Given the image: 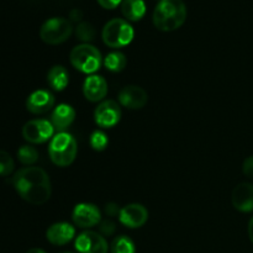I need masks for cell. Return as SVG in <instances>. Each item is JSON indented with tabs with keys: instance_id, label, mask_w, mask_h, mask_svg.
<instances>
[{
	"instance_id": "obj_24",
	"label": "cell",
	"mask_w": 253,
	"mask_h": 253,
	"mask_svg": "<svg viewBox=\"0 0 253 253\" xmlns=\"http://www.w3.org/2000/svg\"><path fill=\"white\" fill-rule=\"evenodd\" d=\"M76 36L81 40L83 43H89L95 37V30L90 22H79L76 27Z\"/></svg>"
},
{
	"instance_id": "obj_17",
	"label": "cell",
	"mask_w": 253,
	"mask_h": 253,
	"mask_svg": "<svg viewBox=\"0 0 253 253\" xmlns=\"http://www.w3.org/2000/svg\"><path fill=\"white\" fill-rule=\"evenodd\" d=\"M232 205L241 212L253 211V184L241 183L232 190Z\"/></svg>"
},
{
	"instance_id": "obj_32",
	"label": "cell",
	"mask_w": 253,
	"mask_h": 253,
	"mask_svg": "<svg viewBox=\"0 0 253 253\" xmlns=\"http://www.w3.org/2000/svg\"><path fill=\"white\" fill-rule=\"evenodd\" d=\"M61 253H73V252H61Z\"/></svg>"
},
{
	"instance_id": "obj_18",
	"label": "cell",
	"mask_w": 253,
	"mask_h": 253,
	"mask_svg": "<svg viewBox=\"0 0 253 253\" xmlns=\"http://www.w3.org/2000/svg\"><path fill=\"white\" fill-rule=\"evenodd\" d=\"M48 85L56 91H63L69 84V73L67 68L61 64L52 67L47 73Z\"/></svg>"
},
{
	"instance_id": "obj_1",
	"label": "cell",
	"mask_w": 253,
	"mask_h": 253,
	"mask_svg": "<svg viewBox=\"0 0 253 253\" xmlns=\"http://www.w3.org/2000/svg\"><path fill=\"white\" fill-rule=\"evenodd\" d=\"M17 194L32 205H42L51 198V180L46 170L40 167H25L17 170L12 178Z\"/></svg>"
},
{
	"instance_id": "obj_31",
	"label": "cell",
	"mask_w": 253,
	"mask_h": 253,
	"mask_svg": "<svg viewBox=\"0 0 253 253\" xmlns=\"http://www.w3.org/2000/svg\"><path fill=\"white\" fill-rule=\"evenodd\" d=\"M26 253H46V252L41 249H31V250H29Z\"/></svg>"
},
{
	"instance_id": "obj_16",
	"label": "cell",
	"mask_w": 253,
	"mask_h": 253,
	"mask_svg": "<svg viewBox=\"0 0 253 253\" xmlns=\"http://www.w3.org/2000/svg\"><path fill=\"white\" fill-rule=\"evenodd\" d=\"M76 120V110L69 104H58L51 114V124L57 132H67Z\"/></svg>"
},
{
	"instance_id": "obj_20",
	"label": "cell",
	"mask_w": 253,
	"mask_h": 253,
	"mask_svg": "<svg viewBox=\"0 0 253 253\" xmlns=\"http://www.w3.org/2000/svg\"><path fill=\"white\" fill-rule=\"evenodd\" d=\"M103 64L109 72L113 73H119L125 69L126 64H127V59L126 56L120 51H113L105 56L103 59Z\"/></svg>"
},
{
	"instance_id": "obj_14",
	"label": "cell",
	"mask_w": 253,
	"mask_h": 253,
	"mask_svg": "<svg viewBox=\"0 0 253 253\" xmlns=\"http://www.w3.org/2000/svg\"><path fill=\"white\" fill-rule=\"evenodd\" d=\"M83 95L90 103H101L108 95V82L98 74H91L84 79Z\"/></svg>"
},
{
	"instance_id": "obj_5",
	"label": "cell",
	"mask_w": 253,
	"mask_h": 253,
	"mask_svg": "<svg viewBox=\"0 0 253 253\" xmlns=\"http://www.w3.org/2000/svg\"><path fill=\"white\" fill-rule=\"evenodd\" d=\"M135 31L127 20L124 19H111L106 22L101 31L104 43L110 48H123L128 46L132 42Z\"/></svg>"
},
{
	"instance_id": "obj_15",
	"label": "cell",
	"mask_w": 253,
	"mask_h": 253,
	"mask_svg": "<svg viewBox=\"0 0 253 253\" xmlns=\"http://www.w3.org/2000/svg\"><path fill=\"white\" fill-rule=\"evenodd\" d=\"M46 237L54 246H64L76 237V227L69 222H56L47 229Z\"/></svg>"
},
{
	"instance_id": "obj_10",
	"label": "cell",
	"mask_w": 253,
	"mask_h": 253,
	"mask_svg": "<svg viewBox=\"0 0 253 253\" xmlns=\"http://www.w3.org/2000/svg\"><path fill=\"white\" fill-rule=\"evenodd\" d=\"M72 220L79 229H91L100 224L101 211L91 203H81L74 207Z\"/></svg>"
},
{
	"instance_id": "obj_25",
	"label": "cell",
	"mask_w": 253,
	"mask_h": 253,
	"mask_svg": "<svg viewBox=\"0 0 253 253\" xmlns=\"http://www.w3.org/2000/svg\"><path fill=\"white\" fill-rule=\"evenodd\" d=\"M15 169V162L11 155L6 151L0 150V177H7Z\"/></svg>"
},
{
	"instance_id": "obj_9",
	"label": "cell",
	"mask_w": 253,
	"mask_h": 253,
	"mask_svg": "<svg viewBox=\"0 0 253 253\" xmlns=\"http://www.w3.org/2000/svg\"><path fill=\"white\" fill-rule=\"evenodd\" d=\"M74 247L78 253H108L110 251V246L105 237L99 232L89 230L76 237Z\"/></svg>"
},
{
	"instance_id": "obj_27",
	"label": "cell",
	"mask_w": 253,
	"mask_h": 253,
	"mask_svg": "<svg viewBox=\"0 0 253 253\" xmlns=\"http://www.w3.org/2000/svg\"><path fill=\"white\" fill-rule=\"evenodd\" d=\"M242 170L246 177L253 179V156H250L245 160L244 165H242Z\"/></svg>"
},
{
	"instance_id": "obj_26",
	"label": "cell",
	"mask_w": 253,
	"mask_h": 253,
	"mask_svg": "<svg viewBox=\"0 0 253 253\" xmlns=\"http://www.w3.org/2000/svg\"><path fill=\"white\" fill-rule=\"evenodd\" d=\"M99 230H100V234L103 235L104 237L111 236V235H114V232H115L116 226L111 220L106 219L100 221V224H99Z\"/></svg>"
},
{
	"instance_id": "obj_30",
	"label": "cell",
	"mask_w": 253,
	"mask_h": 253,
	"mask_svg": "<svg viewBox=\"0 0 253 253\" xmlns=\"http://www.w3.org/2000/svg\"><path fill=\"white\" fill-rule=\"evenodd\" d=\"M249 237L253 244V217L250 220V222H249Z\"/></svg>"
},
{
	"instance_id": "obj_19",
	"label": "cell",
	"mask_w": 253,
	"mask_h": 253,
	"mask_svg": "<svg viewBox=\"0 0 253 253\" xmlns=\"http://www.w3.org/2000/svg\"><path fill=\"white\" fill-rule=\"evenodd\" d=\"M121 12L128 21H140L146 14V4L143 0H123Z\"/></svg>"
},
{
	"instance_id": "obj_13",
	"label": "cell",
	"mask_w": 253,
	"mask_h": 253,
	"mask_svg": "<svg viewBox=\"0 0 253 253\" xmlns=\"http://www.w3.org/2000/svg\"><path fill=\"white\" fill-rule=\"evenodd\" d=\"M54 104L56 99L51 91L39 89L29 95L26 100V109L34 115H42L54 109Z\"/></svg>"
},
{
	"instance_id": "obj_21",
	"label": "cell",
	"mask_w": 253,
	"mask_h": 253,
	"mask_svg": "<svg viewBox=\"0 0 253 253\" xmlns=\"http://www.w3.org/2000/svg\"><path fill=\"white\" fill-rule=\"evenodd\" d=\"M110 253H136L135 244L128 236L120 235L111 242Z\"/></svg>"
},
{
	"instance_id": "obj_28",
	"label": "cell",
	"mask_w": 253,
	"mask_h": 253,
	"mask_svg": "<svg viewBox=\"0 0 253 253\" xmlns=\"http://www.w3.org/2000/svg\"><path fill=\"white\" fill-rule=\"evenodd\" d=\"M120 210L121 208H119V205L115 204V203H109V204L105 205V214L110 217H119Z\"/></svg>"
},
{
	"instance_id": "obj_4",
	"label": "cell",
	"mask_w": 253,
	"mask_h": 253,
	"mask_svg": "<svg viewBox=\"0 0 253 253\" xmlns=\"http://www.w3.org/2000/svg\"><path fill=\"white\" fill-rule=\"evenodd\" d=\"M100 51L90 43H81L74 47L69 53L71 64L84 74H95L103 64Z\"/></svg>"
},
{
	"instance_id": "obj_3",
	"label": "cell",
	"mask_w": 253,
	"mask_h": 253,
	"mask_svg": "<svg viewBox=\"0 0 253 253\" xmlns=\"http://www.w3.org/2000/svg\"><path fill=\"white\" fill-rule=\"evenodd\" d=\"M78 153L77 141L71 133L57 132L48 145V155L52 163L57 167H68L76 161Z\"/></svg>"
},
{
	"instance_id": "obj_22",
	"label": "cell",
	"mask_w": 253,
	"mask_h": 253,
	"mask_svg": "<svg viewBox=\"0 0 253 253\" xmlns=\"http://www.w3.org/2000/svg\"><path fill=\"white\" fill-rule=\"evenodd\" d=\"M17 158L25 166H32L39 161V151L30 145L21 146L17 151Z\"/></svg>"
},
{
	"instance_id": "obj_2",
	"label": "cell",
	"mask_w": 253,
	"mask_h": 253,
	"mask_svg": "<svg viewBox=\"0 0 253 253\" xmlns=\"http://www.w3.org/2000/svg\"><path fill=\"white\" fill-rule=\"evenodd\" d=\"M187 14V6L182 0H160L153 10V25L160 31H174L184 24Z\"/></svg>"
},
{
	"instance_id": "obj_23",
	"label": "cell",
	"mask_w": 253,
	"mask_h": 253,
	"mask_svg": "<svg viewBox=\"0 0 253 253\" xmlns=\"http://www.w3.org/2000/svg\"><path fill=\"white\" fill-rule=\"evenodd\" d=\"M89 145L96 152H101V151H105L106 147L109 145V138L104 131L101 130H95L91 132L90 138H89Z\"/></svg>"
},
{
	"instance_id": "obj_7",
	"label": "cell",
	"mask_w": 253,
	"mask_h": 253,
	"mask_svg": "<svg viewBox=\"0 0 253 253\" xmlns=\"http://www.w3.org/2000/svg\"><path fill=\"white\" fill-rule=\"evenodd\" d=\"M54 127L51 121L44 119H35L27 121L22 127V136L25 140L32 145H41V143L51 141L54 136Z\"/></svg>"
},
{
	"instance_id": "obj_29",
	"label": "cell",
	"mask_w": 253,
	"mask_h": 253,
	"mask_svg": "<svg viewBox=\"0 0 253 253\" xmlns=\"http://www.w3.org/2000/svg\"><path fill=\"white\" fill-rule=\"evenodd\" d=\"M99 4L104 7V9L113 10L115 7H118L119 5L123 2V0H98Z\"/></svg>"
},
{
	"instance_id": "obj_6",
	"label": "cell",
	"mask_w": 253,
	"mask_h": 253,
	"mask_svg": "<svg viewBox=\"0 0 253 253\" xmlns=\"http://www.w3.org/2000/svg\"><path fill=\"white\" fill-rule=\"evenodd\" d=\"M73 34V26L69 20L64 17H52L46 20L40 29V37L42 41L51 46L66 42Z\"/></svg>"
},
{
	"instance_id": "obj_8",
	"label": "cell",
	"mask_w": 253,
	"mask_h": 253,
	"mask_svg": "<svg viewBox=\"0 0 253 253\" xmlns=\"http://www.w3.org/2000/svg\"><path fill=\"white\" fill-rule=\"evenodd\" d=\"M120 104L115 100H103L94 110V121L99 127L111 128L121 120Z\"/></svg>"
},
{
	"instance_id": "obj_12",
	"label": "cell",
	"mask_w": 253,
	"mask_h": 253,
	"mask_svg": "<svg viewBox=\"0 0 253 253\" xmlns=\"http://www.w3.org/2000/svg\"><path fill=\"white\" fill-rule=\"evenodd\" d=\"M119 104L130 110H140L148 101V94L138 85H127L123 88L118 96Z\"/></svg>"
},
{
	"instance_id": "obj_11",
	"label": "cell",
	"mask_w": 253,
	"mask_h": 253,
	"mask_svg": "<svg viewBox=\"0 0 253 253\" xmlns=\"http://www.w3.org/2000/svg\"><path fill=\"white\" fill-rule=\"evenodd\" d=\"M148 210L138 203L125 205L121 208L119 221L127 229H140L147 222Z\"/></svg>"
}]
</instances>
